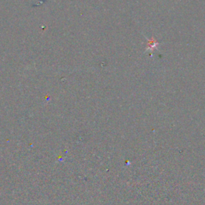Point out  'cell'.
<instances>
[{
    "instance_id": "obj_1",
    "label": "cell",
    "mask_w": 205,
    "mask_h": 205,
    "mask_svg": "<svg viewBox=\"0 0 205 205\" xmlns=\"http://www.w3.org/2000/svg\"><path fill=\"white\" fill-rule=\"evenodd\" d=\"M157 46H158V43H157L156 41V39H155L154 38H152V39H149V40H148L147 50L153 51L155 48H156Z\"/></svg>"
}]
</instances>
